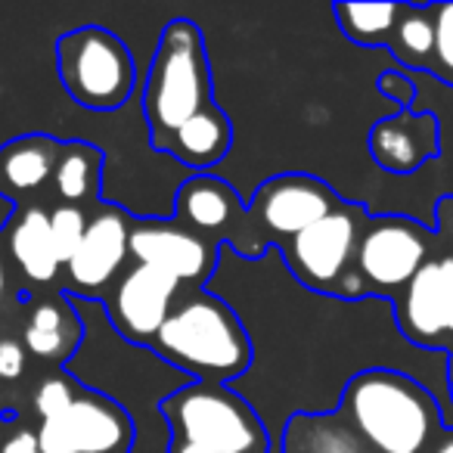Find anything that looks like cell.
<instances>
[{
    "mask_svg": "<svg viewBox=\"0 0 453 453\" xmlns=\"http://www.w3.org/2000/svg\"><path fill=\"white\" fill-rule=\"evenodd\" d=\"M150 348L193 382L214 385H234L255 360L240 314L208 289H193L180 298Z\"/></svg>",
    "mask_w": 453,
    "mask_h": 453,
    "instance_id": "1",
    "label": "cell"
},
{
    "mask_svg": "<svg viewBox=\"0 0 453 453\" xmlns=\"http://www.w3.org/2000/svg\"><path fill=\"white\" fill-rule=\"evenodd\" d=\"M342 410L379 453H422L441 419L438 397L410 372L372 366L348 382Z\"/></svg>",
    "mask_w": 453,
    "mask_h": 453,
    "instance_id": "2",
    "label": "cell"
},
{
    "mask_svg": "<svg viewBox=\"0 0 453 453\" xmlns=\"http://www.w3.org/2000/svg\"><path fill=\"white\" fill-rule=\"evenodd\" d=\"M211 103V69L199 26L189 19H171L162 28L143 88V115L152 150H168L177 127Z\"/></svg>",
    "mask_w": 453,
    "mask_h": 453,
    "instance_id": "3",
    "label": "cell"
},
{
    "mask_svg": "<svg viewBox=\"0 0 453 453\" xmlns=\"http://www.w3.org/2000/svg\"><path fill=\"white\" fill-rule=\"evenodd\" d=\"M162 419L174 441L218 453H280L258 410L230 385L189 382L162 403Z\"/></svg>",
    "mask_w": 453,
    "mask_h": 453,
    "instance_id": "4",
    "label": "cell"
},
{
    "mask_svg": "<svg viewBox=\"0 0 453 453\" xmlns=\"http://www.w3.org/2000/svg\"><path fill=\"white\" fill-rule=\"evenodd\" d=\"M57 72L72 103L90 112H112L131 100L137 65L127 44L103 26H81L57 41Z\"/></svg>",
    "mask_w": 453,
    "mask_h": 453,
    "instance_id": "5",
    "label": "cell"
},
{
    "mask_svg": "<svg viewBox=\"0 0 453 453\" xmlns=\"http://www.w3.org/2000/svg\"><path fill=\"white\" fill-rule=\"evenodd\" d=\"M366 220L370 218L364 214V208L342 202L333 214L317 220L296 240L280 242L277 249L289 273L304 289L335 296L342 280L351 273V261L357 258V242Z\"/></svg>",
    "mask_w": 453,
    "mask_h": 453,
    "instance_id": "6",
    "label": "cell"
},
{
    "mask_svg": "<svg viewBox=\"0 0 453 453\" xmlns=\"http://www.w3.org/2000/svg\"><path fill=\"white\" fill-rule=\"evenodd\" d=\"M428 261V230L401 214L370 218L357 242V277L364 280L366 296L395 302L410 280Z\"/></svg>",
    "mask_w": 453,
    "mask_h": 453,
    "instance_id": "7",
    "label": "cell"
},
{
    "mask_svg": "<svg viewBox=\"0 0 453 453\" xmlns=\"http://www.w3.org/2000/svg\"><path fill=\"white\" fill-rule=\"evenodd\" d=\"M134 419L121 403L84 388L65 413L38 426L41 453H131Z\"/></svg>",
    "mask_w": 453,
    "mask_h": 453,
    "instance_id": "8",
    "label": "cell"
},
{
    "mask_svg": "<svg viewBox=\"0 0 453 453\" xmlns=\"http://www.w3.org/2000/svg\"><path fill=\"white\" fill-rule=\"evenodd\" d=\"M183 283L150 265H134L109 298H96L106 308L112 329L131 345L150 348L158 329L177 308Z\"/></svg>",
    "mask_w": 453,
    "mask_h": 453,
    "instance_id": "9",
    "label": "cell"
},
{
    "mask_svg": "<svg viewBox=\"0 0 453 453\" xmlns=\"http://www.w3.org/2000/svg\"><path fill=\"white\" fill-rule=\"evenodd\" d=\"M342 205L339 193L314 174H277L265 180L249 199V218H255L280 242L296 240L308 226ZM277 242V246H280Z\"/></svg>",
    "mask_w": 453,
    "mask_h": 453,
    "instance_id": "10",
    "label": "cell"
},
{
    "mask_svg": "<svg viewBox=\"0 0 453 453\" xmlns=\"http://www.w3.org/2000/svg\"><path fill=\"white\" fill-rule=\"evenodd\" d=\"M391 304L397 333L410 345L444 351L441 342L453 339V255L428 258Z\"/></svg>",
    "mask_w": 453,
    "mask_h": 453,
    "instance_id": "11",
    "label": "cell"
},
{
    "mask_svg": "<svg viewBox=\"0 0 453 453\" xmlns=\"http://www.w3.org/2000/svg\"><path fill=\"white\" fill-rule=\"evenodd\" d=\"M131 258L134 265L158 267L180 283L205 289L218 271L220 246H211L205 236L193 234L177 220L150 218L131 220Z\"/></svg>",
    "mask_w": 453,
    "mask_h": 453,
    "instance_id": "12",
    "label": "cell"
},
{
    "mask_svg": "<svg viewBox=\"0 0 453 453\" xmlns=\"http://www.w3.org/2000/svg\"><path fill=\"white\" fill-rule=\"evenodd\" d=\"M127 258H131V218L115 208H103L90 218L81 246L65 265V280H69L65 296L96 302V296L112 283Z\"/></svg>",
    "mask_w": 453,
    "mask_h": 453,
    "instance_id": "13",
    "label": "cell"
},
{
    "mask_svg": "<svg viewBox=\"0 0 453 453\" xmlns=\"http://www.w3.org/2000/svg\"><path fill=\"white\" fill-rule=\"evenodd\" d=\"M366 146L372 162L388 174H416L441 150L438 115L422 109H397L395 115H385L370 127Z\"/></svg>",
    "mask_w": 453,
    "mask_h": 453,
    "instance_id": "14",
    "label": "cell"
},
{
    "mask_svg": "<svg viewBox=\"0 0 453 453\" xmlns=\"http://www.w3.org/2000/svg\"><path fill=\"white\" fill-rule=\"evenodd\" d=\"M177 218L183 220L187 230L193 234H220L224 246L234 242L230 226H236V220H242V199L234 187L220 177L211 174H196L177 189L174 196Z\"/></svg>",
    "mask_w": 453,
    "mask_h": 453,
    "instance_id": "15",
    "label": "cell"
},
{
    "mask_svg": "<svg viewBox=\"0 0 453 453\" xmlns=\"http://www.w3.org/2000/svg\"><path fill=\"white\" fill-rule=\"evenodd\" d=\"M84 342V320L69 296L38 302L26 323V351L41 360L69 364Z\"/></svg>",
    "mask_w": 453,
    "mask_h": 453,
    "instance_id": "16",
    "label": "cell"
},
{
    "mask_svg": "<svg viewBox=\"0 0 453 453\" xmlns=\"http://www.w3.org/2000/svg\"><path fill=\"white\" fill-rule=\"evenodd\" d=\"M59 150L63 143L47 134H26L0 146V196L16 202V196H28L53 180Z\"/></svg>",
    "mask_w": 453,
    "mask_h": 453,
    "instance_id": "17",
    "label": "cell"
},
{
    "mask_svg": "<svg viewBox=\"0 0 453 453\" xmlns=\"http://www.w3.org/2000/svg\"><path fill=\"white\" fill-rule=\"evenodd\" d=\"M10 240V255L19 265V271L26 273L32 283H53L63 267L53 246L50 234V211L41 205H28L16 214L13 226L7 230Z\"/></svg>",
    "mask_w": 453,
    "mask_h": 453,
    "instance_id": "18",
    "label": "cell"
},
{
    "mask_svg": "<svg viewBox=\"0 0 453 453\" xmlns=\"http://www.w3.org/2000/svg\"><path fill=\"white\" fill-rule=\"evenodd\" d=\"M234 146V125H230V115L211 103L199 115L187 121L183 127H177V134L168 140V156L177 158L187 168H211L220 158H226Z\"/></svg>",
    "mask_w": 453,
    "mask_h": 453,
    "instance_id": "19",
    "label": "cell"
},
{
    "mask_svg": "<svg viewBox=\"0 0 453 453\" xmlns=\"http://www.w3.org/2000/svg\"><path fill=\"white\" fill-rule=\"evenodd\" d=\"M100 171H103V152L81 140L63 143L53 171V189L63 199V205H78L100 196Z\"/></svg>",
    "mask_w": 453,
    "mask_h": 453,
    "instance_id": "20",
    "label": "cell"
},
{
    "mask_svg": "<svg viewBox=\"0 0 453 453\" xmlns=\"http://www.w3.org/2000/svg\"><path fill=\"white\" fill-rule=\"evenodd\" d=\"M388 50L403 65V72L426 75L432 69L434 53V7L403 4L401 19H397L395 35L388 41Z\"/></svg>",
    "mask_w": 453,
    "mask_h": 453,
    "instance_id": "21",
    "label": "cell"
},
{
    "mask_svg": "<svg viewBox=\"0 0 453 453\" xmlns=\"http://www.w3.org/2000/svg\"><path fill=\"white\" fill-rule=\"evenodd\" d=\"M403 4H335L333 13L348 41L360 47L388 44Z\"/></svg>",
    "mask_w": 453,
    "mask_h": 453,
    "instance_id": "22",
    "label": "cell"
},
{
    "mask_svg": "<svg viewBox=\"0 0 453 453\" xmlns=\"http://www.w3.org/2000/svg\"><path fill=\"white\" fill-rule=\"evenodd\" d=\"M90 218L81 211L78 205H57L50 211V234H53V246H57V255L63 261V267L72 261V255L78 252L84 234H88Z\"/></svg>",
    "mask_w": 453,
    "mask_h": 453,
    "instance_id": "23",
    "label": "cell"
},
{
    "mask_svg": "<svg viewBox=\"0 0 453 453\" xmlns=\"http://www.w3.org/2000/svg\"><path fill=\"white\" fill-rule=\"evenodd\" d=\"M428 75L453 88V4L434 7V53Z\"/></svg>",
    "mask_w": 453,
    "mask_h": 453,
    "instance_id": "24",
    "label": "cell"
},
{
    "mask_svg": "<svg viewBox=\"0 0 453 453\" xmlns=\"http://www.w3.org/2000/svg\"><path fill=\"white\" fill-rule=\"evenodd\" d=\"M78 391H81V385H78L69 372H59V376L44 379V382L38 385V391H35V397H32L38 419L47 422V419H57L59 413H65V410H69V403L75 401Z\"/></svg>",
    "mask_w": 453,
    "mask_h": 453,
    "instance_id": "25",
    "label": "cell"
},
{
    "mask_svg": "<svg viewBox=\"0 0 453 453\" xmlns=\"http://www.w3.org/2000/svg\"><path fill=\"white\" fill-rule=\"evenodd\" d=\"M379 94L385 96V100H391L397 109H413L416 106V81L410 72H397V69H388L379 75L376 81Z\"/></svg>",
    "mask_w": 453,
    "mask_h": 453,
    "instance_id": "26",
    "label": "cell"
},
{
    "mask_svg": "<svg viewBox=\"0 0 453 453\" xmlns=\"http://www.w3.org/2000/svg\"><path fill=\"white\" fill-rule=\"evenodd\" d=\"M26 364H28V354H26V345L16 339H0V379H19L26 372Z\"/></svg>",
    "mask_w": 453,
    "mask_h": 453,
    "instance_id": "27",
    "label": "cell"
},
{
    "mask_svg": "<svg viewBox=\"0 0 453 453\" xmlns=\"http://www.w3.org/2000/svg\"><path fill=\"white\" fill-rule=\"evenodd\" d=\"M0 453H41L38 432H32V428H16V432L4 441Z\"/></svg>",
    "mask_w": 453,
    "mask_h": 453,
    "instance_id": "28",
    "label": "cell"
},
{
    "mask_svg": "<svg viewBox=\"0 0 453 453\" xmlns=\"http://www.w3.org/2000/svg\"><path fill=\"white\" fill-rule=\"evenodd\" d=\"M16 214H19V205H16L13 199H7V196H0V234L10 230V224L16 220Z\"/></svg>",
    "mask_w": 453,
    "mask_h": 453,
    "instance_id": "29",
    "label": "cell"
},
{
    "mask_svg": "<svg viewBox=\"0 0 453 453\" xmlns=\"http://www.w3.org/2000/svg\"><path fill=\"white\" fill-rule=\"evenodd\" d=\"M165 453H218V450H208V447L202 444H189V441H168V450Z\"/></svg>",
    "mask_w": 453,
    "mask_h": 453,
    "instance_id": "30",
    "label": "cell"
},
{
    "mask_svg": "<svg viewBox=\"0 0 453 453\" xmlns=\"http://www.w3.org/2000/svg\"><path fill=\"white\" fill-rule=\"evenodd\" d=\"M450 354V366H447V391H450V403H453V351Z\"/></svg>",
    "mask_w": 453,
    "mask_h": 453,
    "instance_id": "31",
    "label": "cell"
},
{
    "mask_svg": "<svg viewBox=\"0 0 453 453\" xmlns=\"http://www.w3.org/2000/svg\"><path fill=\"white\" fill-rule=\"evenodd\" d=\"M4 289H7V271H4V258H0V302H4Z\"/></svg>",
    "mask_w": 453,
    "mask_h": 453,
    "instance_id": "32",
    "label": "cell"
},
{
    "mask_svg": "<svg viewBox=\"0 0 453 453\" xmlns=\"http://www.w3.org/2000/svg\"><path fill=\"white\" fill-rule=\"evenodd\" d=\"M434 453H453V438L441 441V444H438V450H434Z\"/></svg>",
    "mask_w": 453,
    "mask_h": 453,
    "instance_id": "33",
    "label": "cell"
}]
</instances>
